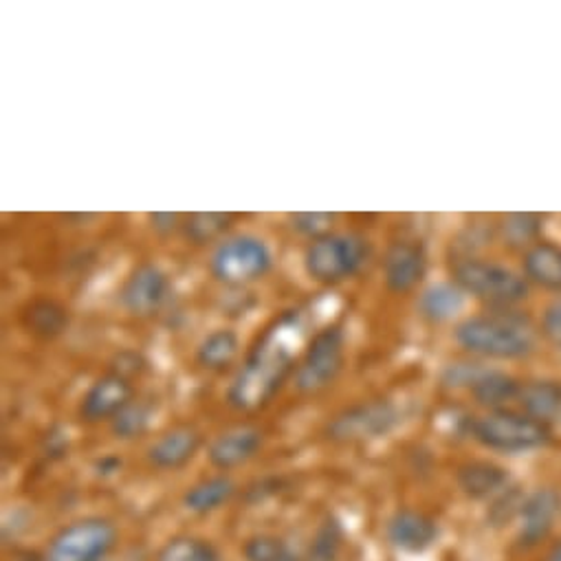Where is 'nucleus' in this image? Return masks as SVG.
I'll return each instance as SVG.
<instances>
[{"label":"nucleus","instance_id":"nucleus-1","mask_svg":"<svg viewBox=\"0 0 561 561\" xmlns=\"http://www.w3.org/2000/svg\"><path fill=\"white\" fill-rule=\"evenodd\" d=\"M300 331L302 324L296 311L285 313L264 331L229 388V403L236 410L253 412L264 408L283 388L296 362Z\"/></svg>","mask_w":561,"mask_h":561},{"label":"nucleus","instance_id":"nucleus-2","mask_svg":"<svg viewBox=\"0 0 561 561\" xmlns=\"http://www.w3.org/2000/svg\"><path fill=\"white\" fill-rule=\"evenodd\" d=\"M456 340L465 351L491 359H517L535 346L530 327L513 316L469 318L456 329Z\"/></svg>","mask_w":561,"mask_h":561},{"label":"nucleus","instance_id":"nucleus-3","mask_svg":"<svg viewBox=\"0 0 561 561\" xmlns=\"http://www.w3.org/2000/svg\"><path fill=\"white\" fill-rule=\"evenodd\" d=\"M370 257V244L357 233H329L316 238L305 251L307 273L322 285L353 277Z\"/></svg>","mask_w":561,"mask_h":561},{"label":"nucleus","instance_id":"nucleus-4","mask_svg":"<svg viewBox=\"0 0 561 561\" xmlns=\"http://www.w3.org/2000/svg\"><path fill=\"white\" fill-rule=\"evenodd\" d=\"M471 436L489 449L517 454L541 447L548 440L543 423L513 410H493L471 423Z\"/></svg>","mask_w":561,"mask_h":561},{"label":"nucleus","instance_id":"nucleus-5","mask_svg":"<svg viewBox=\"0 0 561 561\" xmlns=\"http://www.w3.org/2000/svg\"><path fill=\"white\" fill-rule=\"evenodd\" d=\"M456 285L484 302L513 305L526 298V279L513 268L489 260H462L456 266Z\"/></svg>","mask_w":561,"mask_h":561},{"label":"nucleus","instance_id":"nucleus-6","mask_svg":"<svg viewBox=\"0 0 561 561\" xmlns=\"http://www.w3.org/2000/svg\"><path fill=\"white\" fill-rule=\"evenodd\" d=\"M117 543L115 526L104 517H84L60 528L49 541L45 561H100Z\"/></svg>","mask_w":561,"mask_h":561},{"label":"nucleus","instance_id":"nucleus-7","mask_svg":"<svg viewBox=\"0 0 561 561\" xmlns=\"http://www.w3.org/2000/svg\"><path fill=\"white\" fill-rule=\"evenodd\" d=\"M273 264L266 242L251 233L222 240L211 255V273L225 285H247L268 273Z\"/></svg>","mask_w":561,"mask_h":561},{"label":"nucleus","instance_id":"nucleus-8","mask_svg":"<svg viewBox=\"0 0 561 561\" xmlns=\"http://www.w3.org/2000/svg\"><path fill=\"white\" fill-rule=\"evenodd\" d=\"M344 362H346L344 329L337 324H331L311 340L296 375V388L305 394L324 390L337 379V375L344 368Z\"/></svg>","mask_w":561,"mask_h":561},{"label":"nucleus","instance_id":"nucleus-9","mask_svg":"<svg viewBox=\"0 0 561 561\" xmlns=\"http://www.w3.org/2000/svg\"><path fill=\"white\" fill-rule=\"evenodd\" d=\"M399 423V412L390 401H370L337 414L327 436L335 443H364L388 434Z\"/></svg>","mask_w":561,"mask_h":561},{"label":"nucleus","instance_id":"nucleus-10","mask_svg":"<svg viewBox=\"0 0 561 561\" xmlns=\"http://www.w3.org/2000/svg\"><path fill=\"white\" fill-rule=\"evenodd\" d=\"M170 277L157 264L137 266L124 283L119 300L135 316H150L159 311L170 298Z\"/></svg>","mask_w":561,"mask_h":561},{"label":"nucleus","instance_id":"nucleus-11","mask_svg":"<svg viewBox=\"0 0 561 561\" xmlns=\"http://www.w3.org/2000/svg\"><path fill=\"white\" fill-rule=\"evenodd\" d=\"M128 403H133V386L126 375L108 373L100 377L80 403V416L89 423L113 421Z\"/></svg>","mask_w":561,"mask_h":561},{"label":"nucleus","instance_id":"nucleus-12","mask_svg":"<svg viewBox=\"0 0 561 561\" xmlns=\"http://www.w3.org/2000/svg\"><path fill=\"white\" fill-rule=\"evenodd\" d=\"M427 273V255L423 244L401 240L394 242L383 260V277L390 291L408 294L412 291Z\"/></svg>","mask_w":561,"mask_h":561},{"label":"nucleus","instance_id":"nucleus-13","mask_svg":"<svg viewBox=\"0 0 561 561\" xmlns=\"http://www.w3.org/2000/svg\"><path fill=\"white\" fill-rule=\"evenodd\" d=\"M559 504V493L552 489H539L524 500L519 508V541L524 546H535L550 533Z\"/></svg>","mask_w":561,"mask_h":561},{"label":"nucleus","instance_id":"nucleus-14","mask_svg":"<svg viewBox=\"0 0 561 561\" xmlns=\"http://www.w3.org/2000/svg\"><path fill=\"white\" fill-rule=\"evenodd\" d=\"M436 537V522L419 511H399L388 524V539L401 552H425L427 548H432Z\"/></svg>","mask_w":561,"mask_h":561},{"label":"nucleus","instance_id":"nucleus-15","mask_svg":"<svg viewBox=\"0 0 561 561\" xmlns=\"http://www.w3.org/2000/svg\"><path fill=\"white\" fill-rule=\"evenodd\" d=\"M262 445V432L255 427H233L225 434H220L211 447H209V462L216 469H233L240 467L242 462H247L249 458L255 456V451Z\"/></svg>","mask_w":561,"mask_h":561},{"label":"nucleus","instance_id":"nucleus-16","mask_svg":"<svg viewBox=\"0 0 561 561\" xmlns=\"http://www.w3.org/2000/svg\"><path fill=\"white\" fill-rule=\"evenodd\" d=\"M198 447H201V434L190 425H181L165 432L148 449V458L159 469H181L194 458Z\"/></svg>","mask_w":561,"mask_h":561},{"label":"nucleus","instance_id":"nucleus-17","mask_svg":"<svg viewBox=\"0 0 561 561\" xmlns=\"http://www.w3.org/2000/svg\"><path fill=\"white\" fill-rule=\"evenodd\" d=\"M524 271L535 285L543 289H561V247L550 242L535 244L524 257Z\"/></svg>","mask_w":561,"mask_h":561},{"label":"nucleus","instance_id":"nucleus-18","mask_svg":"<svg viewBox=\"0 0 561 561\" xmlns=\"http://www.w3.org/2000/svg\"><path fill=\"white\" fill-rule=\"evenodd\" d=\"M517 401L524 414L546 423L561 412V386L554 381H530L519 388Z\"/></svg>","mask_w":561,"mask_h":561},{"label":"nucleus","instance_id":"nucleus-19","mask_svg":"<svg viewBox=\"0 0 561 561\" xmlns=\"http://www.w3.org/2000/svg\"><path fill=\"white\" fill-rule=\"evenodd\" d=\"M458 482L469 497L484 500L500 493L506 486L508 476L493 462H469L458 471Z\"/></svg>","mask_w":561,"mask_h":561},{"label":"nucleus","instance_id":"nucleus-20","mask_svg":"<svg viewBox=\"0 0 561 561\" xmlns=\"http://www.w3.org/2000/svg\"><path fill=\"white\" fill-rule=\"evenodd\" d=\"M236 493V484L231 478L227 476H214L207 480H201L198 484H194L185 497L183 504L187 511L205 515L211 513L216 508H220L222 504H227Z\"/></svg>","mask_w":561,"mask_h":561},{"label":"nucleus","instance_id":"nucleus-21","mask_svg":"<svg viewBox=\"0 0 561 561\" xmlns=\"http://www.w3.org/2000/svg\"><path fill=\"white\" fill-rule=\"evenodd\" d=\"M421 313L432 322H447L456 318L465 307V291L458 285H432L421 296Z\"/></svg>","mask_w":561,"mask_h":561},{"label":"nucleus","instance_id":"nucleus-22","mask_svg":"<svg viewBox=\"0 0 561 561\" xmlns=\"http://www.w3.org/2000/svg\"><path fill=\"white\" fill-rule=\"evenodd\" d=\"M238 335L229 329H218L203 340L196 351V362L207 370H225L238 355Z\"/></svg>","mask_w":561,"mask_h":561},{"label":"nucleus","instance_id":"nucleus-23","mask_svg":"<svg viewBox=\"0 0 561 561\" xmlns=\"http://www.w3.org/2000/svg\"><path fill=\"white\" fill-rule=\"evenodd\" d=\"M25 324L32 329L34 335L54 340L62 335L69 327V311L51 300H41L30 307L25 313Z\"/></svg>","mask_w":561,"mask_h":561},{"label":"nucleus","instance_id":"nucleus-24","mask_svg":"<svg viewBox=\"0 0 561 561\" xmlns=\"http://www.w3.org/2000/svg\"><path fill=\"white\" fill-rule=\"evenodd\" d=\"M471 392L478 399V403H482L486 408H493V410H502L504 403L517 399L519 388L511 377H506L502 373L486 370L478 379V383L471 388Z\"/></svg>","mask_w":561,"mask_h":561},{"label":"nucleus","instance_id":"nucleus-25","mask_svg":"<svg viewBox=\"0 0 561 561\" xmlns=\"http://www.w3.org/2000/svg\"><path fill=\"white\" fill-rule=\"evenodd\" d=\"M157 561H220L216 548L198 537H172L161 550Z\"/></svg>","mask_w":561,"mask_h":561},{"label":"nucleus","instance_id":"nucleus-26","mask_svg":"<svg viewBox=\"0 0 561 561\" xmlns=\"http://www.w3.org/2000/svg\"><path fill=\"white\" fill-rule=\"evenodd\" d=\"M247 561H302L296 550L275 535H255L244 543Z\"/></svg>","mask_w":561,"mask_h":561},{"label":"nucleus","instance_id":"nucleus-27","mask_svg":"<svg viewBox=\"0 0 561 561\" xmlns=\"http://www.w3.org/2000/svg\"><path fill=\"white\" fill-rule=\"evenodd\" d=\"M233 214H220V211H198L192 214L185 222V233L192 242L196 244H205L214 238H218L222 231L229 229V225L233 222Z\"/></svg>","mask_w":561,"mask_h":561},{"label":"nucleus","instance_id":"nucleus-28","mask_svg":"<svg viewBox=\"0 0 561 561\" xmlns=\"http://www.w3.org/2000/svg\"><path fill=\"white\" fill-rule=\"evenodd\" d=\"M342 546H344V528L337 519L329 517L318 528L313 543L309 548L307 561H337Z\"/></svg>","mask_w":561,"mask_h":561},{"label":"nucleus","instance_id":"nucleus-29","mask_svg":"<svg viewBox=\"0 0 561 561\" xmlns=\"http://www.w3.org/2000/svg\"><path fill=\"white\" fill-rule=\"evenodd\" d=\"M152 405L150 403H128L115 419H113V434L117 438H137L141 436L148 427H150V421H152Z\"/></svg>","mask_w":561,"mask_h":561},{"label":"nucleus","instance_id":"nucleus-30","mask_svg":"<svg viewBox=\"0 0 561 561\" xmlns=\"http://www.w3.org/2000/svg\"><path fill=\"white\" fill-rule=\"evenodd\" d=\"M337 220V214H329V211H302V214H291V222L294 229L316 238L329 236L333 222Z\"/></svg>","mask_w":561,"mask_h":561},{"label":"nucleus","instance_id":"nucleus-31","mask_svg":"<svg viewBox=\"0 0 561 561\" xmlns=\"http://www.w3.org/2000/svg\"><path fill=\"white\" fill-rule=\"evenodd\" d=\"M539 231V218L535 214H511L504 220V236L511 244L528 242Z\"/></svg>","mask_w":561,"mask_h":561},{"label":"nucleus","instance_id":"nucleus-32","mask_svg":"<svg viewBox=\"0 0 561 561\" xmlns=\"http://www.w3.org/2000/svg\"><path fill=\"white\" fill-rule=\"evenodd\" d=\"M543 335L561 348V298H557L543 313Z\"/></svg>","mask_w":561,"mask_h":561},{"label":"nucleus","instance_id":"nucleus-33","mask_svg":"<svg viewBox=\"0 0 561 561\" xmlns=\"http://www.w3.org/2000/svg\"><path fill=\"white\" fill-rule=\"evenodd\" d=\"M176 220H179V214H170V211L150 214V222L159 233H170L176 227Z\"/></svg>","mask_w":561,"mask_h":561},{"label":"nucleus","instance_id":"nucleus-34","mask_svg":"<svg viewBox=\"0 0 561 561\" xmlns=\"http://www.w3.org/2000/svg\"><path fill=\"white\" fill-rule=\"evenodd\" d=\"M546 561H561V541L559 543H554L552 546V550L548 552V557H546Z\"/></svg>","mask_w":561,"mask_h":561},{"label":"nucleus","instance_id":"nucleus-35","mask_svg":"<svg viewBox=\"0 0 561 561\" xmlns=\"http://www.w3.org/2000/svg\"><path fill=\"white\" fill-rule=\"evenodd\" d=\"M100 561H106V559H100Z\"/></svg>","mask_w":561,"mask_h":561}]
</instances>
